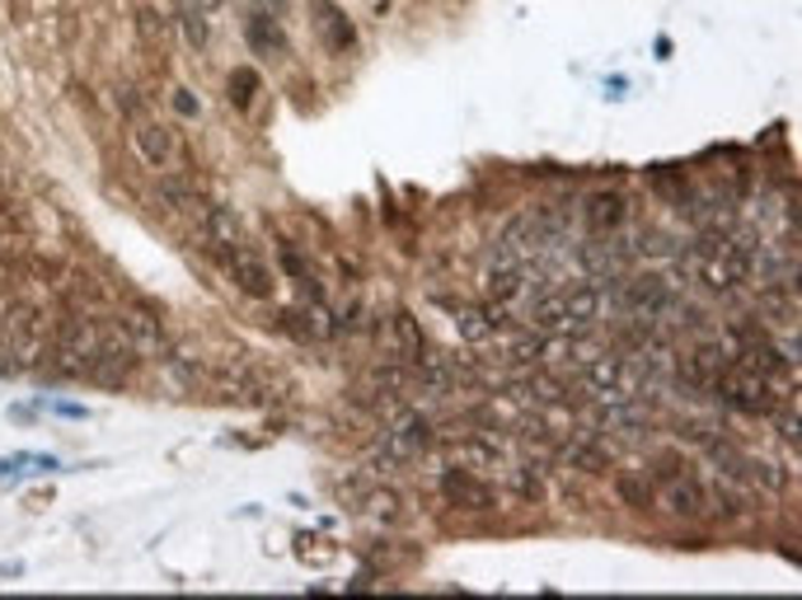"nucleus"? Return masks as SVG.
<instances>
[{
    "label": "nucleus",
    "mask_w": 802,
    "mask_h": 600,
    "mask_svg": "<svg viewBox=\"0 0 802 600\" xmlns=\"http://www.w3.org/2000/svg\"><path fill=\"white\" fill-rule=\"evenodd\" d=\"M709 399H719L723 409L746 413V418H770L779 409V390L765 376H756L746 362H732L723 376L709 385Z\"/></svg>",
    "instance_id": "f257e3e1"
},
{
    "label": "nucleus",
    "mask_w": 802,
    "mask_h": 600,
    "mask_svg": "<svg viewBox=\"0 0 802 600\" xmlns=\"http://www.w3.org/2000/svg\"><path fill=\"white\" fill-rule=\"evenodd\" d=\"M212 258H216V268L235 281V287L249 296V300H272V273H268V263H264V254L254 249L249 240H235V244H212Z\"/></svg>",
    "instance_id": "f03ea898"
},
{
    "label": "nucleus",
    "mask_w": 802,
    "mask_h": 600,
    "mask_svg": "<svg viewBox=\"0 0 802 600\" xmlns=\"http://www.w3.org/2000/svg\"><path fill=\"white\" fill-rule=\"evenodd\" d=\"M432 451V422L423 413H409L399 409L386 418V441H380V465H409V460H423Z\"/></svg>",
    "instance_id": "7ed1b4c3"
},
{
    "label": "nucleus",
    "mask_w": 802,
    "mask_h": 600,
    "mask_svg": "<svg viewBox=\"0 0 802 600\" xmlns=\"http://www.w3.org/2000/svg\"><path fill=\"white\" fill-rule=\"evenodd\" d=\"M109 320L127 333L132 347L142 352V357H169V333L160 324V314H155L146 300H132V305H109Z\"/></svg>",
    "instance_id": "20e7f679"
},
{
    "label": "nucleus",
    "mask_w": 802,
    "mask_h": 600,
    "mask_svg": "<svg viewBox=\"0 0 802 600\" xmlns=\"http://www.w3.org/2000/svg\"><path fill=\"white\" fill-rule=\"evenodd\" d=\"M615 460H620L615 436H605L601 427H582L578 436L568 441V446L559 441V465L578 469V474H591V479H601V474H610V469H615Z\"/></svg>",
    "instance_id": "39448f33"
},
{
    "label": "nucleus",
    "mask_w": 802,
    "mask_h": 600,
    "mask_svg": "<svg viewBox=\"0 0 802 600\" xmlns=\"http://www.w3.org/2000/svg\"><path fill=\"white\" fill-rule=\"evenodd\" d=\"M132 151L146 169H160V174L183 160L179 132L165 127V122H155V118H132Z\"/></svg>",
    "instance_id": "423d86ee"
},
{
    "label": "nucleus",
    "mask_w": 802,
    "mask_h": 600,
    "mask_svg": "<svg viewBox=\"0 0 802 600\" xmlns=\"http://www.w3.org/2000/svg\"><path fill=\"white\" fill-rule=\"evenodd\" d=\"M277 329H282L291 343H328L338 333V320L324 300H296V305L277 310Z\"/></svg>",
    "instance_id": "0eeeda50"
},
{
    "label": "nucleus",
    "mask_w": 802,
    "mask_h": 600,
    "mask_svg": "<svg viewBox=\"0 0 802 600\" xmlns=\"http://www.w3.org/2000/svg\"><path fill=\"white\" fill-rule=\"evenodd\" d=\"M630 216H634V202L624 198L620 188H597L582 198V231L587 235H620V231H630Z\"/></svg>",
    "instance_id": "6e6552de"
},
{
    "label": "nucleus",
    "mask_w": 802,
    "mask_h": 600,
    "mask_svg": "<svg viewBox=\"0 0 802 600\" xmlns=\"http://www.w3.org/2000/svg\"><path fill=\"white\" fill-rule=\"evenodd\" d=\"M442 498L456 507V511H493L498 507V488L488 484V479H479L469 465H450V469H442Z\"/></svg>",
    "instance_id": "1a4fd4ad"
},
{
    "label": "nucleus",
    "mask_w": 802,
    "mask_h": 600,
    "mask_svg": "<svg viewBox=\"0 0 802 600\" xmlns=\"http://www.w3.org/2000/svg\"><path fill=\"white\" fill-rule=\"evenodd\" d=\"M310 10V29H315V38L328 47V52H353L357 47V29L353 20L334 5V0H305Z\"/></svg>",
    "instance_id": "9d476101"
},
{
    "label": "nucleus",
    "mask_w": 802,
    "mask_h": 600,
    "mask_svg": "<svg viewBox=\"0 0 802 600\" xmlns=\"http://www.w3.org/2000/svg\"><path fill=\"white\" fill-rule=\"evenodd\" d=\"M648 184H653V192L661 202H671L681 216H694L700 211V184L690 179L686 169H671V165H653L648 169Z\"/></svg>",
    "instance_id": "9b49d317"
},
{
    "label": "nucleus",
    "mask_w": 802,
    "mask_h": 600,
    "mask_svg": "<svg viewBox=\"0 0 802 600\" xmlns=\"http://www.w3.org/2000/svg\"><path fill=\"white\" fill-rule=\"evenodd\" d=\"M615 492H620V502L624 507H634V511H653V502H657V479L648 469H624L620 479H615Z\"/></svg>",
    "instance_id": "f8f14e48"
},
{
    "label": "nucleus",
    "mask_w": 802,
    "mask_h": 600,
    "mask_svg": "<svg viewBox=\"0 0 802 600\" xmlns=\"http://www.w3.org/2000/svg\"><path fill=\"white\" fill-rule=\"evenodd\" d=\"M390 333H394V347H399V357H404L409 366H417V362H427L432 352H427V338H423V329H417V320L413 314H404L399 310L394 320H390Z\"/></svg>",
    "instance_id": "ddd939ff"
},
{
    "label": "nucleus",
    "mask_w": 802,
    "mask_h": 600,
    "mask_svg": "<svg viewBox=\"0 0 802 600\" xmlns=\"http://www.w3.org/2000/svg\"><path fill=\"white\" fill-rule=\"evenodd\" d=\"M244 38H249V47L258 57H282L287 52V38H282V29H277L272 14H249V20H244Z\"/></svg>",
    "instance_id": "4468645a"
},
{
    "label": "nucleus",
    "mask_w": 802,
    "mask_h": 600,
    "mask_svg": "<svg viewBox=\"0 0 802 600\" xmlns=\"http://www.w3.org/2000/svg\"><path fill=\"white\" fill-rule=\"evenodd\" d=\"M456 329H460V338L469 343V347H479V343H488V338H498V324H493V314H488L483 305H460L456 314Z\"/></svg>",
    "instance_id": "2eb2a0df"
},
{
    "label": "nucleus",
    "mask_w": 802,
    "mask_h": 600,
    "mask_svg": "<svg viewBox=\"0 0 802 600\" xmlns=\"http://www.w3.org/2000/svg\"><path fill=\"white\" fill-rule=\"evenodd\" d=\"M357 502H361L366 516H376V525H394L399 516H404V502H399V492L394 488H380V484L366 488Z\"/></svg>",
    "instance_id": "dca6fc26"
},
{
    "label": "nucleus",
    "mask_w": 802,
    "mask_h": 600,
    "mask_svg": "<svg viewBox=\"0 0 802 600\" xmlns=\"http://www.w3.org/2000/svg\"><path fill=\"white\" fill-rule=\"evenodd\" d=\"M508 488H512V498L516 502H545V469H535V465H521V469H512L508 474Z\"/></svg>",
    "instance_id": "f3484780"
},
{
    "label": "nucleus",
    "mask_w": 802,
    "mask_h": 600,
    "mask_svg": "<svg viewBox=\"0 0 802 600\" xmlns=\"http://www.w3.org/2000/svg\"><path fill=\"white\" fill-rule=\"evenodd\" d=\"M136 38H142V43H169L174 38L169 14L160 5H142V10H136Z\"/></svg>",
    "instance_id": "a211bd4d"
},
{
    "label": "nucleus",
    "mask_w": 802,
    "mask_h": 600,
    "mask_svg": "<svg viewBox=\"0 0 802 600\" xmlns=\"http://www.w3.org/2000/svg\"><path fill=\"white\" fill-rule=\"evenodd\" d=\"M225 95H231V103H235L240 113H249L254 109V95H258V76H254V70H244V66L231 70V80H225Z\"/></svg>",
    "instance_id": "6ab92c4d"
},
{
    "label": "nucleus",
    "mask_w": 802,
    "mask_h": 600,
    "mask_svg": "<svg viewBox=\"0 0 802 600\" xmlns=\"http://www.w3.org/2000/svg\"><path fill=\"white\" fill-rule=\"evenodd\" d=\"M179 33H183L188 47H207V14L188 5V10L179 14Z\"/></svg>",
    "instance_id": "aec40b11"
},
{
    "label": "nucleus",
    "mask_w": 802,
    "mask_h": 600,
    "mask_svg": "<svg viewBox=\"0 0 802 600\" xmlns=\"http://www.w3.org/2000/svg\"><path fill=\"white\" fill-rule=\"evenodd\" d=\"M277 263H282V273H287L291 281L310 277V263H305V254H296V244H287V240H277Z\"/></svg>",
    "instance_id": "412c9836"
},
{
    "label": "nucleus",
    "mask_w": 802,
    "mask_h": 600,
    "mask_svg": "<svg viewBox=\"0 0 802 600\" xmlns=\"http://www.w3.org/2000/svg\"><path fill=\"white\" fill-rule=\"evenodd\" d=\"M24 376V366H20V357H14V347H10V338H0V380H20Z\"/></svg>",
    "instance_id": "4be33fe9"
},
{
    "label": "nucleus",
    "mask_w": 802,
    "mask_h": 600,
    "mask_svg": "<svg viewBox=\"0 0 802 600\" xmlns=\"http://www.w3.org/2000/svg\"><path fill=\"white\" fill-rule=\"evenodd\" d=\"M770 418H775V427H779V436H783V441H789V451H798V413H793V409H783V413L775 409Z\"/></svg>",
    "instance_id": "5701e85b"
},
{
    "label": "nucleus",
    "mask_w": 802,
    "mask_h": 600,
    "mask_svg": "<svg viewBox=\"0 0 802 600\" xmlns=\"http://www.w3.org/2000/svg\"><path fill=\"white\" fill-rule=\"evenodd\" d=\"M169 109L179 118H198L202 103H198V95H188V90H169Z\"/></svg>",
    "instance_id": "b1692460"
},
{
    "label": "nucleus",
    "mask_w": 802,
    "mask_h": 600,
    "mask_svg": "<svg viewBox=\"0 0 802 600\" xmlns=\"http://www.w3.org/2000/svg\"><path fill=\"white\" fill-rule=\"evenodd\" d=\"M52 413H57V418H66V422H80V418H90V409H80V403H52Z\"/></svg>",
    "instance_id": "393cba45"
},
{
    "label": "nucleus",
    "mask_w": 802,
    "mask_h": 600,
    "mask_svg": "<svg viewBox=\"0 0 802 600\" xmlns=\"http://www.w3.org/2000/svg\"><path fill=\"white\" fill-rule=\"evenodd\" d=\"M33 413H38V403H14V409H10V418L20 422V427H29V422H33Z\"/></svg>",
    "instance_id": "a878e982"
},
{
    "label": "nucleus",
    "mask_w": 802,
    "mask_h": 600,
    "mask_svg": "<svg viewBox=\"0 0 802 600\" xmlns=\"http://www.w3.org/2000/svg\"><path fill=\"white\" fill-rule=\"evenodd\" d=\"M5 211H14V192H10V179L0 174V216H5Z\"/></svg>",
    "instance_id": "bb28decb"
}]
</instances>
